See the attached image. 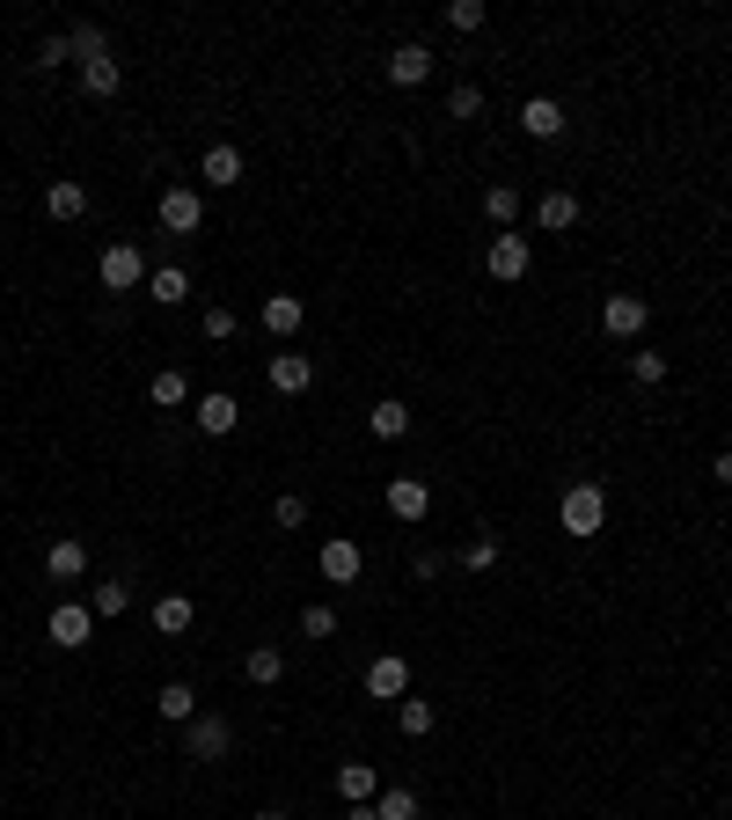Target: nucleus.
<instances>
[{
  "instance_id": "f257e3e1",
  "label": "nucleus",
  "mask_w": 732,
  "mask_h": 820,
  "mask_svg": "<svg viewBox=\"0 0 732 820\" xmlns=\"http://www.w3.org/2000/svg\"><path fill=\"white\" fill-rule=\"evenodd\" d=\"M557 527L578 535V542H593L601 527H609V491H601V484H572V491H564V506H557Z\"/></svg>"
},
{
  "instance_id": "f03ea898",
  "label": "nucleus",
  "mask_w": 732,
  "mask_h": 820,
  "mask_svg": "<svg viewBox=\"0 0 732 820\" xmlns=\"http://www.w3.org/2000/svg\"><path fill=\"white\" fill-rule=\"evenodd\" d=\"M96 279H103L110 294H132V286H147V257H140V243H110L103 257H96Z\"/></svg>"
},
{
  "instance_id": "7ed1b4c3",
  "label": "nucleus",
  "mask_w": 732,
  "mask_h": 820,
  "mask_svg": "<svg viewBox=\"0 0 732 820\" xmlns=\"http://www.w3.org/2000/svg\"><path fill=\"white\" fill-rule=\"evenodd\" d=\"M161 227H169L176 243H184V235H198V227H206V198L191 191V184H169V191H161Z\"/></svg>"
},
{
  "instance_id": "20e7f679",
  "label": "nucleus",
  "mask_w": 732,
  "mask_h": 820,
  "mask_svg": "<svg viewBox=\"0 0 732 820\" xmlns=\"http://www.w3.org/2000/svg\"><path fill=\"white\" fill-rule=\"evenodd\" d=\"M184 748H191V762H227V748H235V725L212 711H198L191 725H184Z\"/></svg>"
},
{
  "instance_id": "39448f33",
  "label": "nucleus",
  "mask_w": 732,
  "mask_h": 820,
  "mask_svg": "<svg viewBox=\"0 0 732 820\" xmlns=\"http://www.w3.org/2000/svg\"><path fill=\"white\" fill-rule=\"evenodd\" d=\"M527 257H535V249H527V235H491L484 243V271L491 279H527Z\"/></svg>"
},
{
  "instance_id": "423d86ee",
  "label": "nucleus",
  "mask_w": 732,
  "mask_h": 820,
  "mask_svg": "<svg viewBox=\"0 0 732 820\" xmlns=\"http://www.w3.org/2000/svg\"><path fill=\"white\" fill-rule=\"evenodd\" d=\"M403 689H410V666H403V652H382V660H366V696L403 703Z\"/></svg>"
},
{
  "instance_id": "0eeeda50",
  "label": "nucleus",
  "mask_w": 732,
  "mask_h": 820,
  "mask_svg": "<svg viewBox=\"0 0 732 820\" xmlns=\"http://www.w3.org/2000/svg\"><path fill=\"white\" fill-rule=\"evenodd\" d=\"M645 323H652V308L637 294H609V300H601V330H609V337H637Z\"/></svg>"
},
{
  "instance_id": "6e6552de",
  "label": "nucleus",
  "mask_w": 732,
  "mask_h": 820,
  "mask_svg": "<svg viewBox=\"0 0 732 820\" xmlns=\"http://www.w3.org/2000/svg\"><path fill=\"white\" fill-rule=\"evenodd\" d=\"M96 638V609L88 601H59L52 609V645H88Z\"/></svg>"
},
{
  "instance_id": "1a4fd4ad",
  "label": "nucleus",
  "mask_w": 732,
  "mask_h": 820,
  "mask_svg": "<svg viewBox=\"0 0 732 820\" xmlns=\"http://www.w3.org/2000/svg\"><path fill=\"white\" fill-rule=\"evenodd\" d=\"M191 411H198V433H212V439H220V433H235V425H243V403L227 396V388H212V396H198Z\"/></svg>"
},
{
  "instance_id": "9d476101",
  "label": "nucleus",
  "mask_w": 732,
  "mask_h": 820,
  "mask_svg": "<svg viewBox=\"0 0 732 820\" xmlns=\"http://www.w3.org/2000/svg\"><path fill=\"white\" fill-rule=\"evenodd\" d=\"M521 132H527V140H557V132H564V103H557V96H527V103H521Z\"/></svg>"
},
{
  "instance_id": "9b49d317",
  "label": "nucleus",
  "mask_w": 732,
  "mask_h": 820,
  "mask_svg": "<svg viewBox=\"0 0 732 820\" xmlns=\"http://www.w3.org/2000/svg\"><path fill=\"white\" fill-rule=\"evenodd\" d=\"M366 572V557H359V542H323V579H330V586H352V579Z\"/></svg>"
},
{
  "instance_id": "f8f14e48",
  "label": "nucleus",
  "mask_w": 732,
  "mask_h": 820,
  "mask_svg": "<svg viewBox=\"0 0 732 820\" xmlns=\"http://www.w3.org/2000/svg\"><path fill=\"white\" fill-rule=\"evenodd\" d=\"M433 67H439V59L425 52V45H396V52H388V81H396V88H418Z\"/></svg>"
},
{
  "instance_id": "ddd939ff",
  "label": "nucleus",
  "mask_w": 732,
  "mask_h": 820,
  "mask_svg": "<svg viewBox=\"0 0 732 820\" xmlns=\"http://www.w3.org/2000/svg\"><path fill=\"white\" fill-rule=\"evenodd\" d=\"M147 300H161V308H184V300H191V271H184V264H161V271H147Z\"/></svg>"
},
{
  "instance_id": "4468645a",
  "label": "nucleus",
  "mask_w": 732,
  "mask_h": 820,
  "mask_svg": "<svg viewBox=\"0 0 732 820\" xmlns=\"http://www.w3.org/2000/svg\"><path fill=\"white\" fill-rule=\"evenodd\" d=\"M425 506H433L425 476H396V484H388V513H396V521H425Z\"/></svg>"
},
{
  "instance_id": "2eb2a0df",
  "label": "nucleus",
  "mask_w": 732,
  "mask_h": 820,
  "mask_svg": "<svg viewBox=\"0 0 732 820\" xmlns=\"http://www.w3.org/2000/svg\"><path fill=\"white\" fill-rule=\"evenodd\" d=\"M300 323H308V300H300V294H271V300H264V330H271V337H294Z\"/></svg>"
},
{
  "instance_id": "dca6fc26",
  "label": "nucleus",
  "mask_w": 732,
  "mask_h": 820,
  "mask_svg": "<svg viewBox=\"0 0 732 820\" xmlns=\"http://www.w3.org/2000/svg\"><path fill=\"white\" fill-rule=\"evenodd\" d=\"M337 791H345L352 806H374V791H382V769H374V762H337Z\"/></svg>"
},
{
  "instance_id": "f3484780",
  "label": "nucleus",
  "mask_w": 732,
  "mask_h": 820,
  "mask_svg": "<svg viewBox=\"0 0 732 820\" xmlns=\"http://www.w3.org/2000/svg\"><path fill=\"white\" fill-rule=\"evenodd\" d=\"M308 382H315V359H308V352H279V359H271V388H279V396H300Z\"/></svg>"
},
{
  "instance_id": "a211bd4d",
  "label": "nucleus",
  "mask_w": 732,
  "mask_h": 820,
  "mask_svg": "<svg viewBox=\"0 0 732 820\" xmlns=\"http://www.w3.org/2000/svg\"><path fill=\"white\" fill-rule=\"evenodd\" d=\"M198 176H206L212 191H235V184H243V155H235V147H206Z\"/></svg>"
},
{
  "instance_id": "6ab92c4d",
  "label": "nucleus",
  "mask_w": 732,
  "mask_h": 820,
  "mask_svg": "<svg viewBox=\"0 0 732 820\" xmlns=\"http://www.w3.org/2000/svg\"><path fill=\"white\" fill-rule=\"evenodd\" d=\"M44 572H52V579H81V572H88V542H81V535L52 542V550H44Z\"/></svg>"
},
{
  "instance_id": "aec40b11",
  "label": "nucleus",
  "mask_w": 732,
  "mask_h": 820,
  "mask_svg": "<svg viewBox=\"0 0 732 820\" xmlns=\"http://www.w3.org/2000/svg\"><path fill=\"white\" fill-rule=\"evenodd\" d=\"M366 433H374V439H403V433H410V403H396V396L374 403V411H366Z\"/></svg>"
},
{
  "instance_id": "412c9836",
  "label": "nucleus",
  "mask_w": 732,
  "mask_h": 820,
  "mask_svg": "<svg viewBox=\"0 0 732 820\" xmlns=\"http://www.w3.org/2000/svg\"><path fill=\"white\" fill-rule=\"evenodd\" d=\"M44 213H52V220H81V213H88V191L73 184V176H59L52 191H44Z\"/></svg>"
},
{
  "instance_id": "4be33fe9",
  "label": "nucleus",
  "mask_w": 732,
  "mask_h": 820,
  "mask_svg": "<svg viewBox=\"0 0 732 820\" xmlns=\"http://www.w3.org/2000/svg\"><path fill=\"white\" fill-rule=\"evenodd\" d=\"M155 711L169 718V725H191V718H198V696H191V681H169V689H161V696H155Z\"/></svg>"
},
{
  "instance_id": "5701e85b",
  "label": "nucleus",
  "mask_w": 732,
  "mask_h": 820,
  "mask_svg": "<svg viewBox=\"0 0 732 820\" xmlns=\"http://www.w3.org/2000/svg\"><path fill=\"white\" fill-rule=\"evenodd\" d=\"M67 52L81 59V67H96V59H110V37L96 30V22H73V30H67Z\"/></svg>"
},
{
  "instance_id": "b1692460",
  "label": "nucleus",
  "mask_w": 732,
  "mask_h": 820,
  "mask_svg": "<svg viewBox=\"0 0 732 820\" xmlns=\"http://www.w3.org/2000/svg\"><path fill=\"white\" fill-rule=\"evenodd\" d=\"M155 630L161 638H184V630H191V594H161L155 601Z\"/></svg>"
},
{
  "instance_id": "393cba45",
  "label": "nucleus",
  "mask_w": 732,
  "mask_h": 820,
  "mask_svg": "<svg viewBox=\"0 0 732 820\" xmlns=\"http://www.w3.org/2000/svg\"><path fill=\"white\" fill-rule=\"evenodd\" d=\"M535 220H542V227H557V235H564V227H572V220H578V198H572V191H542V206H535Z\"/></svg>"
},
{
  "instance_id": "a878e982",
  "label": "nucleus",
  "mask_w": 732,
  "mask_h": 820,
  "mask_svg": "<svg viewBox=\"0 0 732 820\" xmlns=\"http://www.w3.org/2000/svg\"><path fill=\"white\" fill-rule=\"evenodd\" d=\"M396 725H403V733H410V740H425V733H433V725H439V711H433V703H425V696H403Z\"/></svg>"
},
{
  "instance_id": "bb28decb",
  "label": "nucleus",
  "mask_w": 732,
  "mask_h": 820,
  "mask_svg": "<svg viewBox=\"0 0 732 820\" xmlns=\"http://www.w3.org/2000/svg\"><path fill=\"white\" fill-rule=\"evenodd\" d=\"M279 674H286V652L279 645H249V681H257V689H271Z\"/></svg>"
},
{
  "instance_id": "cd10ccee",
  "label": "nucleus",
  "mask_w": 732,
  "mask_h": 820,
  "mask_svg": "<svg viewBox=\"0 0 732 820\" xmlns=\"http://www.w3.org/2000/svg\"><path fill=\"white\" fill-rule=\"evenodd\" d=\"M81 88H88V96H118L125 67H118V59H96V67H81Z\"/></svg>"
},
{
  "instance_id": "c85d7f7f",
  "label": "nucleus",
  "mask_w": 732,
  "mask_h": 820,
  "mask_svg": "<svg viewBox=\"0 0 732 820\" xmlns=\"http://www.w3.org/2000/svg\"><path fill=\"white\" fill-rule=\"evenodd\" d=\"M513 213H521V191H513V184H491V191H484V220L513 227Z\"/></svg>"
},
{
  "instance_id": "c756f323",
  "label": "nucleus",
  "mask_w": 732,
  "mask_h": 820,
  "mask_svg": "<svg viewBox=\"0 0 732 820\" xmlns=\"http://www.w3.org/2000/svg\"><path fill=\"white\" fill-rule=\"evenodd\" d=\"M88 609H96V615H125V609H132V586H125V579H103V586L88 594Z\"/></svg>"
},
{
  "instance_id": "7c9ffc66",
  "label": "nucleus",
  "mask_w": 732,
  "mask_h": 820,
  "mask_svg": "<svg viewBox=\"0 0 732 820\" xmlns=\"http://www.w3.org/2000/svg\"><path fill=\"white\" fill-rule=\"evenodd\" d=\"M147 396H155L161 411H176V403H191V382H184V374H155V382H147Z\"/></svg>"
},
{
  "instance_id": "2f4dec72",
  "label": "nucleus",
  "mask_w": 732,
  "mask_h": 820,
  "mask_svg": "<svg viewBox=\"0 0 732 820\" xmlns=\"http://www.w3.org/2000/svg\"><path fill=\"white\" fill-rule=\"evenodd\" d=\"M300 630H308V638H337V609L330 601H308V609H300Z\"/></svg>"
},
{
  "instance_id": "473e14b6",
  "label": "nucleus",
  "mask_w": 732,
  "mask_h": 820,
  "mask_svg": "<svg viewBox=\"0 0 732 820\" xmlns=\"http://www.w3.org/2000/svg\"><path fill=\"white\" fill-rule=\"evenodd\" d=\"M374 813H382V820H418V791H382Z\"/></svg>"
},
{
  "instance_id": "72a5a7b5",
  "label": "nucleus",
  "mask_w": 732,
  "mask_h": 820,
  "mask_svg": "<svg viewBox=\"0 0 732 820\" xmlns=\"http://www.w3.org/2000/svg\"><path fill=\"white\" fill-rule=\"evenodd\" d=\"M498 564V535H476L469 550H462V572H491Z\"/></svg>"
},
{
  "instance_id": "f704fd0d",
  "label": "nucleus",
  "mask_w": 732,
  "mask_h": 820,
  "mask_svg": "<svg viewBox=\"0 0 732 820\" xmlns=\"http://www.w3.org/2000/svg\"><path fill=\"white\" fill-rule=\"evenodd\" d=\"M476 110H484V88H476V81H462V88L447 96V118H476Z\"/></svg>"
},
{
  "instance_id": "c9c22d12",
  "label": "nucleus",
  "mask_w": 732,
  "mask_h": 820,
  "mask_svg": "<svg viewBox=\"0 0 732 820\" xmlns=\"http://www.w3.org/2000/svg\"><path fill=\"white\" fill-rule=\"evenodd\" d=\"M630 374L637 382H666V352H630Z\"/></svg>"
},
{
  "instance_id": "e433bc0d",
  "label": "nucleus",
  "mask_w": 732,
  "mask_h": 820,
  "mask_svg": "<svg viewBox=\"0 0 732 820\" xmlns=\"http://www.w3.org/2000/svg\"><path fill=\"white\" fill-rule=\"evenodd\" d=\"M271 521H279V527H308V498H294V491H286L279 506H271Z\"/></svg>"
},
{
  "instance_id": "4c0bfd02",
  "label": "nucleus",
  "mask_w": 732,
  "mask_h": 820,
  "mask_svg": "<svg viewBox=\"0 0 732 820\" xmlns=\"http://www.w3.org/2000/svg\"><path fill=\"white\" fill-rule=\"evenodd\" d=\"M447 22H454V30H484V0H454Z\"/></svg>"
},
{
  "instance_id": "58836bf2",
  "label": "nucleus",
  "mask_w": 732,
  "mask_h": 820,
  "mask_svg": "<svg viewBox=\"0 0 732 820\" xmlns=\"http://www.w3.org/2000/svg\"><path fill=\"white\" fill-rule=\"evenodd\" d=\"M67 37H44V45H37V67H44V73H52V67H67Z\"/></svg>"
},
{
  "instance_id": "ea45409f",
  "label": "nucleus",
  "mask_w": 732,
  "mask_h": 820,
  "mask_svg": "<svg viewBox=\"0 0 732 820\" xmlns=\"http://www.w3.org/2000/svg\"><path fill=\"white\" fill-rule=\"evenodd\" d=\"M206 337L220 345V337H235V308H206Z\"/></svg>"
},
{
  "instance_id": "a19ab883",
  "label": "nucleus",
  "mask_w": 732,
  "mask_h": 820,
  "mask_svg": "<svg viewBox=\"0 0 732 820\" xmlns=\"http://www.w3.org/2000/svg\"><path fill=\"white\" fill-rule=\"evenodd\" d=\"M711 476H718V484H732V447H725V454H718V462H711Z\"/></svg>"
},
{
  "instance_id": "79ce46f5",
  "label": "nucleus",
  "mask_w": 732,
  "mask_h": 820,
  "mask_svg": "<svg viewBox=\"0 0 732 820\" xmlns=\"http://www.w3.org/2000/svg\"><path fill=\"white\" fill-rule=\"evenodd\" d=\"M345 820H382V813H374V806H352V813Z\"/></svg>"
},
{
  "instance_id": "37998d69",
  "label": "nucleus",
  "mask_w": 732,
  "mask_h": 820,
  "mask_svg": "<svg viewBox=\"0 0 732 820\" xmlns=\"http://www.w3.org/2000/svg\"><path fill=\"white\" fill-rule=\"evenodd\" d=\"M257 820H286V813H279V806H264V813H257Z\"/></svg>"
}]
</instances>
